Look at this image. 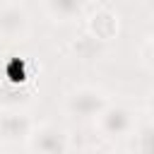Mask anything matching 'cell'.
I'll return each instance as SVG.
<instances>
[{"label": "cell", "instance_id": "5b68a950", "mask_svg": "<svg viewBox=\"0 0 154 154\" xmlns=\"http://www.w3.org/2000/svg\"><path fill=\"white\" fill-rule=\"evenodd\" d=\"M34 130V123L26 113L22 111H5L0 113V140L7 142H19L26 140Z\"/></svg>", "mask_w": 154, "mask_h": 154}, {"label": "cell", "instance_id": "8992f818", "mask_svg": "<svg viewBox=\"0 0 154 154\" xmlns=\"http://www.w3.org/2000/svg\"><path fill=\"white\" fill-rule=\"evenodd\" d=\"M87 0H46V10L55 22H72L82 17Z\"/></svg>", "mask_w": 154, "mask_h": 154}, {"label": "cell", "instance_id": "3957f363", "mask_svg": "<svg viewBox=\"0 0 154 154\" xmlns=\"http://www.w3.org/2000/svg\"><path fill=\"white\" fill-rule=\"evenodd\" d=\"M29 149L31 152H43V154H63L70 149L67 135L55 128V125H43V128H34L31 135L26 137Z\"/></svg>", "mask_w": 154, "mask_h": 154}, {"label": "cell", "instance_id": "7a4b0ae2", "mask_svg": "<svg viewBox=\"0 0 154 154\" xmlns=\"http://www.w3.org/2000/svg\"><path fill=\"white\" fill-rule=\"evenodd\" d=\"M106 103H108V99L99 89H94V87H79V89H75V91L67 94L65 111L72 118H77V120H94Z\"/></svg>", "mask_w": 154, "mask_h": 154}, {"label": "cell", "instance_id": "6da1fadb", "mask_svg": "<svg viewBox=\"0 0 154 154\" xmlns=\"http://www.w3.org/2000/svg\"><path fill=\"white\" fill-rule=\"evenodd\" d=\"M94 120L99 125V132L106 140H123V137L132 135V130L137 128L135 113L120 103H106Z\"/></svg>", "mask_w": 154, "mask_h": 154}, {"label": "cell", "instance_id": "277c9868", "mask_svg": "<svg viewBox=\"0 0 154 154\" xmlns=\"http://www.w3.org/2000/svg\"><path fill=\"white\" fill-rule=\"evenodd\" d=\"M29 31V14L19 5H2L0 7V36L10 41L24 38Z\"/></svg>", "mask_w": 154, "mask_h": 154}]
</instances>
